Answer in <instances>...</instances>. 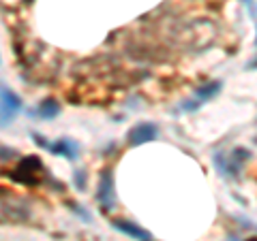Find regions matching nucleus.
<instances>
[{
  "mask_svg": "<svg viewBox=\"0 0 257 241\" xmlns=\"http://www.w3.org/2000/svg\"><path fill=\"white\" fill-rule=\"evenodd\" d=\"M37 114H39V118H41V120H54L56 116L60 114V105L54 98H47V100H43L41 105H39Z\"/></svg>",
  "mask_w": 257,
  "mask_h": 241,
  "instance_id": "9",
  "label": "nucleus"
},
{
  "mask_svg": "<svg viewBox=\"0 0 257 241\" xmlns=\"http://www.w3.org/2000/svg\"><path fill=\"white\" fill-rule=\"evenodd\" d=\"M111 226H114L118 232H122V235L135 239V241H152V235H150V232H148L146 228L138 226L135 222H128V220H114V222H111Z\"/></svg>",
  "mask_w": 257,
  "mask_h": 241,
  "instance_id": "6",
  "label": "nucleus"
},
{
  "mask_svg": "<svg viewBox=\"0 0 257 241\" xmlns=\"http://www.w3.org/2000/svg\"><path fill=\"white\" fill-rule=\"evenodd\" d=\"M242 2L251 6V13H253V18H257V11H255V6H253V0H242Z\"/></svg>",
  "mask_w": 257,
  "mask_h": 241,
  "instance_id": "12",
  "label": "nucleus"
},
{
  "mask_svg": "<svg viewBox=\"0 0 257 241\" xmlns=\"http://www.w3.org/2000/svg\"><path fill=\"white\" fill-rule=\"evenodd\" d=\"M41 171H45L43 162L39 160L37 156H26L20 160V164L15 166V171L11 173V180L18 182V184H24V186H37L41 182Z\"/></svg>",
  "mask_w": 257,
  "mask_h": 241,
  "instance_id": "2",
  "label": "nucleus"
},
{
  "mask_svg": "<svg viewBox=\"0 0 257 241\" xmlns=\"http://www.w3.org/2000/svg\"><path fill=\"white\" fill-rule=\"evenodd\" d=\"M221 88H223V82H210V84H206V86H199L197 90H195V98L206 102V100L214 98V96L221 92Z\"/></svg>",
  "mask_w": 257,
  "mask_h": 241,
  "instance_id": "8",
  "label": "nucleus"
},
{
  "mask_svg": "<svg viewBox=\"0 0 257 241\" xmlns=\"http://www.w3.org/2000/svg\"><path fill=\"white\" fill-rule=\"evenodd\" d=\"M96 198L103 210H111L116 205V194H114V173L111 168H103L99 175V188H96Z\"/></svg>",
  "mask_w": 257,
  "mask_h": 241,
  "instance_id": "4",
  "label": "nucleus"
},
{
  "mask_svg": "<svg viewBox=\"0 0 257 241\" xmlns=\"http://www.w3.org/2000/svg\"><path fill=\"white\" fill-rule=\"evenodd\" d=\"M157 136H159V126L155 122H140L128 130L126 141H128V146L138 148V146H144V143L155 141Z\"/></svg>",
  "mask_w": 257,
  "mask_h": 241,
  "instance_id": "5",
  "label": "nucleus"
},
{
  "mask_svg": "<svg viewBox=\"0 0 257 241\" xmlns=\"http://www.w3.org/2000/svg\"><path fill=\"white\" fill-rule=\"evenodd\" d=\"M246 68H257V58H255L253 62H248V64H246Z\"/></svg>",
  "mask_w": 257,
  "mask_h": 241,
  "instance_id": "13",
  "label": "nucleus"
},
{
  "mask_svg": "<svg viewBox=\"0 0 257 241\" xmlns=\"http://www.w3.org/2000/svg\"><path fill=\"white\" fill-rule=\"evenodd\" d=\"M73 182H75V186H77L79 190H86V173H84V171H75Z\"/></svg>",
  "mask_w": 257,
  "mask_h": 241,
  "instance_id": "10",
  "label": "nucleus"
},
{
  "mask_svg": "<svg viewBox=\"0 0 257 241\" xmlns=\"http://www.w3.org/2000/svg\"><path fill=\"white\" fill-rule=\"evenodd\" d=\"M248 158H251V152L244 150V148H236L231 154H223V152L214 154L212 162L216 168H219V173L225 175V178H238L240 168H242V164Z\"/></svg>",
  "mask_w": 257,
  "mask_h": 241,
  "instance_id": "1",
  "label": "nucleus"
},
{
  "mask_svg": "<svg viewBox=\"0 0 257 241\" xmlns=\"http://www.w3.org/2000/svg\"><path fill=\"white\" fill-rule=\"evenodd\" d=\"M32 139H35V143L39 148H47V150H50V146H52V143H47L45 139H41V134H37V132H32Z\"/></svg>",
  "mask_w": 257,
  "mask_h": 241,
  "instance_id": "11",
  "label": "nucleus"
},
{
  "mask_svg": "<svg viewBox=\"0 0 257 241\" xmlns=\"http://www.w3.org/2000/svg\"><path fill=\"white\" fill-rule=\"evenodd\" d=\"M246 241H257V237H251V239H246Z\"/></svg>",
  "mask_w": 257,
  "mask_h": 241,
  "instance_id": "14",
  "label": "nucleus"
},
{
  "mask_svg": "<svg viewBox=\"0 0 257 241\" xmlns=\"http://www.w3.org/2000/svg\"><path fill=\"white\" fill-rule=\"evenodd\" d=\"M50 152H52V154H56V156L67 158V160H75L77 152H79V146L75 141H71V139H58L56 143H52V146H50Z\"/></svg>",
  "mask_w": 257,
  "mask_h": 241,
  "instance_id": "7",
  "label": "nucleus"
},
{
  "mask_svg": "<svg viewBox=\"0 0 257 241\" xmlns=\"http://www.w3.org/2000/svg\"><path fill=\"white\" fill-rule=\"evenodd\" d=\"M0 111H3V126H9L15 116L22 111V98L15 94L9 86H3L0 88Z\"/></svg>",
  "mask_w": 257,
  "mask_h": 241,
  "instance_id": "3",
  "label": "nucleus"
}]
</instances>
